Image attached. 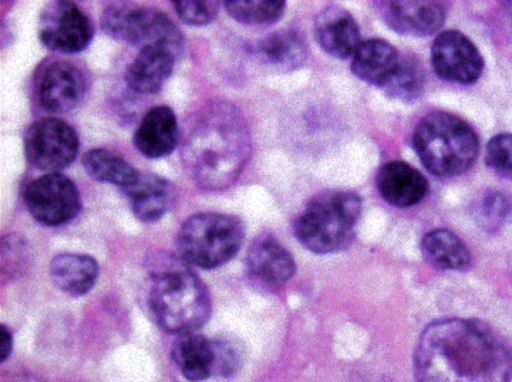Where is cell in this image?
Listing matches in <instances>:
<instances>
[{"mask_svg":"<svg viewBox=\"0 0 512 382\" xmlns=\"http://www.w3.org/2000/svg\"><path fill=\"white\" fill-rule=\"evenodd\" d=\"M504 382H512V361H511L508 371L506 373Z\"/></svg>","mask_w":512,"mask_h":382,"instance_id":"obj_34","label":"cell"},{"mask_svg":"<svg viewBox=\"0 0 512 382\" xmlns=\"http://www.w3.org/2000/svg\"><path fill=\"white\" fill-rule=\"evenodd\" d=\"M319 46L337 59L353 56L360 42V30L354 17L344 8L331 5L322 9L314 22Z\"/></svg>","mask_w":512,"mask_h":382,"instance_id":"obj_15","label":"cell"},{"mask_svg":"<svg viewBox=\"0 0 512 382\" xmlns=\"http://www.w3.org/2000/svg\"><path fill=\"white\" fill-rule=\"evenodd\" d=\"M214 375L230 376L239 368L242 351L238 343L228 338L213 339Z\"/></svg>","mask_w":512,"mask_h":382,"instance_id":"obj_31","label":"cell"},{"mask_svg":"<svg viewBox=\"0 0 512 382\" xmlns=\"http://www.w3.org/2000/svg\"><path fill=\"white\" fill-rule=\"evenodd\" d=\"M362 211L361 198L350 191L315 195L294 222L297 240L316 254H329L350 245Z\"/></svg>","mask_w":512,"mask_h":382,"instance_id":"obj_5","label":"cell"},{"mask_svg":"<svg viewBox=\"0 0 512 382\" xmlns=\"http://www.w3.org/2000/svg\"><path fill=\"white\" fill-rule=\"evenodd\" d=\"M254 52L262 63L278 71L298 69L307 56L304 40L292 30L267 35L255 45Z\"/></svg>","mask_w":512,"mask_h":382,"instance_id":"obj_23","label":"cell"},{"mask_svg":"<svg viewBox=\"0 0 512 382\" xmlns=\"http://www.w3.org/2000/svg\"><path fill=\"white\" fill-rule=\"evenodd\" d=\"M244 238V226L233 215L202 212L186 219L176 245L186 262L204 269L216 268L233 258Z\"/></svg>","mask_w":512,"mask_h":382,"instance_id":"obj_6","label":"cell"},{"mask_svg":"<svg viewBox=\"0 0 512 382\" xmlns=\"http://www.w3.org/2000/svg\"><path fill=\"white\" fill-rule=\"evenodd\" d=\"M172 4L180 20L190 26L209 24L220 8V2L215 0L172 1Z\"/></svg>","mask_w":512,"mask_h":382,"instance_id":"obj_30","label":"cell"},{"mask_svg":"<svg viewBox=\"0 0 512 382\" xmlns=\"http://www.w3.org/2000/svg\"><path fill=\"white\" fill-rule=\"evenodd\" d=\"M121 40L137 47L163 48L176 56L183 47V35L174 21L155 8L132 3L127 14Z\"/></svg>","mask_w":512,"mask_h":382,"instance_id":"obj_11","label":"cell"},{"mask_svg":"<svg viewBox=\"0 0 512 382\" xmlns=\"http://www.w3.org/2000/svg\"><path fill=\"white\" fill-rule=\"evenodd\" d=\"M413 147L424 167L438 177L466 172L476 161L479 144L472 128L446 112L423 116L413 132Z\"/></svg>","mask_w":512,"mask_h":382,"instance_id":"obj_4","label":"cell"},{"mask_svg":"<svg viewBox=\"0 0 512 382\" xmlns=\"http://www.w3.org/2000/svg\"><path fill=\"white\" fill-rule=\"evenodd\" d=\"M227 13L237 22L249 25L271 24L284 14L285 1H225Z\"/></svg>","mask_w":512,"mask_h":382,"instance_id":"obj_27","label":"cell"},{"mask_svg":"<svg viewBox=\"0 0 512 382\" xmlns=\"http://www.w3.org/2000/svg\"><path fill=\"white\" fill-rule=\"evenodd\" d=\"M99 274L97 261L86 254L61 253L50 263L55 286L70 296H82L95 285Z\"/></svg>","mask_w":512,"mask_h":382,"instance_id":"obj_21","label":"cell"},{"mask_svg":"<svg viewBox=\"0 0 512 382\" xmlns=\"http://www.w3.org/2000/svg\"><path fill=\"white\" fill-rule=\"evenodd\" d=\"M374 5L382 21L401 35H430L445 20L443 7L435 1H376Z\"/></svg>","mask_w":512,"mask_h":382,"instance_id":"obj_12","label":"cell"},{"mask_svg":"<svg viewBox=\"0 0 512 382\" xmlns=\"http://www.w3.org/2000/svg\"><path fill=\"white\" fill-rule=\"evenodd\" d=\"M485 162L498 174L512 179V134H498L490 139Z\"/></svg>","mask_w":512,"mask_h":382,"instance_id":"obj_29","label":"cell"},{"mask_svg":"<svg viewBox=\"0 0 512 382\" xmlns=\"http://www.w3.org/2000/svg\"><path fill=\"white\" fill-rule=\"evenodd\" d=\"M39 39L52 51L72 54L90 44L94 27L89 16L73 1L50 2L40 14Z\"/></svg>","mask_w":512,"mask_h":382,"instance_id":"obj_9","label":"cell"},{"mask_svg":"<svg viewBox=\"0 0 512 382\" xmlns=\"http://www.w3.org/2000/svg\"><path fill=\"white\" fill-rule=\"evenodd\" d=\"M13 348V337L9 328L1 325L0 328V361L3 363L6 361L12 352Z\"/></svg>","mask_w":512,"mask_h":382,"instance_id":"obj_33","label":"cell"},{"mask_svg":"<svg viewBox=\"0 0 512 382\" xmlns=\"http://www.w3.org/2000/svg\"><path fill=\"white\" fill-rule=\"evenodd\" d=\"M424 83L425 73L421 64L412 57H405L400 58L393 75L383 89L391 98L411 102L420 96Z\"/></svg>","mask_w":512,"mask_h":382,"instance_id":"obj_26","label":"cell"},{"mask_svg":"<svg viewBox=\"0 0 512 382\" xmlns=\"http://www.w3.org/2000/svg\"><path fill=\"white\" fill-rule=\"evenodd\" d=\"M508 199L501 193L488 194L483 201L481 215L485 223L495 226L509 211Z\"/></svg>","mask_w":512,"mask_h":382,"instance_id":"obj_32","label":"cell"},{"mask_svg":"<svg viewBox=\"0 0 512 382\" xmlns=\"http://www.w3.org/2000/svg\"><path fill=\"white\" fill-rule=\"evenodd\" d=\"M176 55L163 48L140 49L126 72V82L135 92L157 93L171 75Z\"/></svg>","mask_w":512,"mask_h":382,"instance_id":"obj_20","label":"cell"},{"mask_svg":"<svg viewBox=\"0 0 512 382\" xmlns=\"http://www.w3.org/2000/svg\"><path fill=\"white\" fill-rule=\"evenodd\" d=\"M246 264L251 278L269 289L285 285L294 275L292 255L274 237L260 235L249 246Z\"/></svg>","mask_w":512,"mask_h":382,"instance_id":"obj_14","label":"cell"},{"mask_svg":"<svg viewBox=\"0 0 512 382\" xmlns=\"http://www.w3.org/2000/svg\"><path fill=\"white\" fill-rule=\"evenodd\" d=\"M172 358L189 381H203L214 375L212 339L196 331L179 334L172 345Z\"/></svg>","mask_w":512,"mask_h":382,"instance_id":"obj_22","label":"cell"},{"mask_svg":"<svg viewBox=\"0 0 512 382\" xmlns=\"http://www.w3.org/2000/svg\"><path fill=\"white\" fill-rule=\"evenodd\" d=\"M185 151L197 182L205 189H223L236 180L245 165L249 133L235 109L212 106L197 118Z\"/></svg>","mask_w":512,"mask_h":382,"instance_id":"obj_2","label":"cell"},{"mask_svg":"<svg viewBox=\"0 0 512 382\" xmlns=\"http://www.w3.org/2000/svg\"><path fill=\"white\" fill-rule=\"evenodd\" d=\"M376 187L388 204L406 208L419 203L428 192V181L423 174L403 161L383 164L376 173Z\"/></svg>","mask_w":512,"mask_h":382,"instance_id":"obj_16","label":"cell"},{"mask_svg":"<svg viewBox=\"0 0 512 382\" xmlns=\"http://www.w3.org/2000/svg\"><path fill=\"white\" fill-rule=\"evenodd\" d=\"M23 199L31 216L46 226L65 224L81 209L76 185L60 172L47 173L31 181Z\"/></svg>","mask_w":512,"mask_h":382,"instance_id":"obj_8","label":"cell"},{"mask_svg":"<svg viewBox=\"0 0 512 382\" xmlns=\"http://www.w3.org/2000/svg\"><path fill=\"white\" fill-rule=\"evenodd\" d=\"M180 256L157 253L148 261L150 309L166 332L196 331L209 319L211 301L203 282Z\"/></svg>","mask_w":512,"mask_h":382,"instance_id":"obj_3","label":"cell"},{"mask_svg":"<svg viewBox=\"0 0 512 382\" xmlns=\"http://www.w3.org/2000/svg\"><path fill=\"white\" fill-rule=\"evenodd\" d=\"M85 172L92 179L127 188L140 176V172L119 154L104 149L94 148L82 157Z\"/></svg>","mask_w":512,"mask_h":382,"instance_id":"obj_25","label":"cell"},{"mask_svg":"<svg viewBox=\"0 0 512 382\" xmlns=\"http://www.w3.org/2000/svg\"><path fill=\"white\" fill-rule=\"evenodd\" d=\"M79 140L75 130L55 117L41 118L30 125L24 135V153L35 168L58 172L77 156Z\"/></svg>","mask_w":512,"mask_h":382,"instance_id":"obj_7","label":"cell"},{"mask_svg":"<svg viewBox=\"0 0 512 382\" xmlns=\"http://www.w3.org/2000/svg\"><path fill=\"white\" fill-rule=\"evenodd\" d=\"M124 190L134 215L146 223L163 217L176 200L174 184L154 173H140L139 178Z\"/></svg>","mask_w":512,"mask_h":382,"instance_id":"obj_18","label":"cell"},{"mask_svg":"<svg viewBox=\"0 0 512 382\" xmlns=\"http://www.w3.org/2000/svg\"><path fill=\"white\" fill-rule=\"evenodd\" d=\"M424 259L440 270H460L470 263V252L465 243L452 231L435 229L421 240Z\"/></svg>","mask_w":512,"mask_h":382,"instance_id":"obj_24","label":"cell"},{"mask_svg":"<svg viewBox=\"0 0 512 382\" xmlns=\"http://www.w3.org/2000/svg\"><path fill=\"white\" fill-rule=\"evenodd\" d=\"M179 137L174 111L166 105L149 109L134 132L135 148L147 158H162L173 152Z\"/></svg>","mask_w":512,"mask_h":382,"instance_id":"obj_17","label":"cell"},{"mask_svg":"<svg viewBox=\"0 0 512 382\" xmlns=\"http://www.w3.org/2000/svg\"><path fill=\"white\" fill-rule=\"evenodd\" d=\"M431 62L442 79L460 84H472L482 74L483 58L473 42L457 30H446L434 40Z\"/></svg>","mask_w":512,"mask_h":382,"instance_id":"obj_10","label":"cell"},{"mask_svg":"<svg viewBox=\"0 0 512 382\" xmlns=\"http://www.w3.org/2000/svg\"><path fill=\"white\" fill-rule=\"evenodd\" d=\"M26 240L18 234H9L1 239V276L14 278L25 268L28 259Z\"/></svg>","mask_w":512,"mask_h":382,"instance_id":"obj_28","label":"cell"},{"mask_svg":"<svg viewBox=\"0 0 512 382\" xmlns=\"http://www.w3.org/2000/svg\"><path fill=\"white\" fill-rule=\"evenodd\" d=\"M511 361L481 323L441 319L419 336L413 356L414 382H504Z\"/></svg>","mask_w":512,"mask_h":382,"instance_id":"obj_1","label":"cell"},{"mask_svg":"<svg viewBox=\"0 0 512 382\" xmlns=\"http://www.w3.org/2000/svg\"><path fill=\"white\" fill-rule=\"evenodd\" d=\"M86 91L85 77L77 66L58 60L47 66L42 74L38 95L41 106L52 113L75 108Z\"/></svg>","mask_w":512,"mask_h":382,"instance_id":"obj_13","label":"cell"},{"mask_svg":"<svg viewBox=\"0 0 512 382\" xmlns=\"http://www.w3.org/2000/svg\"><path fill=\"white\" fill-rule=\"evenodd\" d=\"M399 60L393 45L383 39L372 38L359 44L352 58L351 71L361 81L383 88Z\"/></svg>","mask_w":512,"mask_h":382,"instance_id":"obj_19","label":"cell"}]
</instances>
